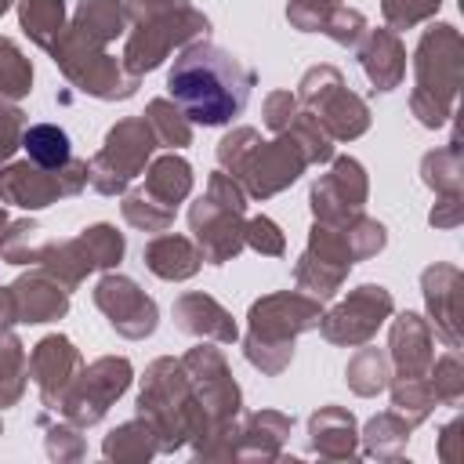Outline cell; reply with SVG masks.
<instances>
[{"label": "cell", "mask_w": 464, "mask_h": 464, "mask_svg": "<svg viewBox=\"0 0 464 464\" xmlns=\"http://www.w3.org/2000/svg\"><path fill=\"white\" fill-rule=\"evenodd\" d=\"M250 243L261 246V250H268V254H279V250H283V239L276 236V225H272L268 218H257V221L250 225Z\"/></svg>", "instance_id": "277c9868"}, {"label": "cell", "mask_w": 464, "mask_h": 464, "mask_svg": "<svg viewBox=\"0 0 464 464\" xmlns=\"http://www.w3.org/2000/svg\"><path fill=\"white\" fill-rule=\"evenodd\" d=\"M22 145L29 149V156H33L36 167H58V163L69 160V138H65V130L51 127V123L29 127L25 138H22Z\"/></svg>", "instance_id": "7a4b0ae2"}, {"label": "cell", "mask_w": 464, "mask_h": 464, "mask_svg": "<svg viewBox=\"0 0 464 464\" xmlns=\"http://www.w3.org/2000/svg\"><path fill=\"white\" fill-rule=\"evenodd\" d=\"M22 22L33 29L36 40H44V25H62V0H25Z\"/></svg>", "instance_id": "3957f363"}, {"label": "cell", "mask_w": 464, "mask_h": 464, "mask_svg": "<svg viewBox=\"0 0 464 464\" xmlns=\"http://www.w3.org/2000/svg\"><path fill=\"white\" fill-rule=\"evenodd\" d=\"M167 87L188 120L203 127H218L243 112L254 76L228 51L214 44H196L174 62Z\"/></svg>", "instance_id": "6da1fadb"}]
</instances>
